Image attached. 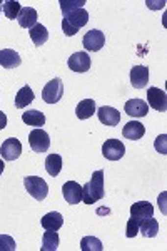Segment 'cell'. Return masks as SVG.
<instances>
[{
	"label": "cell",
	"mask_w": 167,
	"mask_h": 251,
	"mask_svg": "<svg viewBox=\"0 0 167 251\" xmlns=\"http://www.w3.org/2000/svg\"><path fill=\"white\" fill-rule=\"evenodd\" d=\"M104 194V171L99 169L92 174L91 181L82 186V201L85 204H94L95 201L102 200Z\"/></svg>",
	"instance_id": "cell-1"
},
{
	"label": "cell",
	"mask_w": 167,
	"mask_h": 251,
	"mask_svg": "<svg viewBox=\"0 0 167 251\" xmlns=\"http://www.w3.org/2000/svg\"><path fill=\"white\" fill-rule=\"evenodd\" d=\"M89 22V12L85 9H77L64 15L62 19V30L67 37H72L79 32L80 27H84Z\"/></svg>",
	"instance_id": "cell-2"
},
{
	"label": "cell",
	"mask_w": 167,
	"mask_h": 251,
	"mask_svg": "<svg viewBox=\"0 0 167 251\" xmlns=\"http://www.w3.org/2000/svg\"><path fill=\"white\" fill-rule=\"evenodd\" d=\"M24 186H25L27 193L37 201H44L48 194V184L39 176H25Z\"/></svg>",
	"instance_id": "cell-3"
},
{
	"label": "cell",
	"mask_w": 167,
	"mask_h": 251,
	"mask_svg": "<svg viewBox=\"0 0 167 251\" xmlns=\"http://www.w3.org/2000/svg\"><path fill=\"white\" fill-rule=\"evenodd\" d=\"M28 143H30V148L34 152H39V154H44V152L48 151L50 148V137L42 127H35L34 131L28 134Z\"/></svg>",
	"instance_id": "cell-4"
},
{
	"label": "cell",
	"mask_w": 167,
	"mask_h": 251,
	"mask_svg": "<svg viewBox=\"0 0 167 251\" xmlns=\"http://www.w3.org/2000/svg\"><path fill=\"white\" fill-rule=\"evenodd\" d=\"M64 96V82L62 79L55 77L52 79L50 82H47L44 86V91H42V99L46 100L47 104H55L62 99Z\"/></svg>",
	"instance_id": "cell-5"
},
{
	"label": "cell",
	"mask_w": 167,
	"mask_h": 251,
	"mask_svg": "<svg viewBox=\"0 0 167 251\" xmlns=\"http://www.w3.org/2000/svg\"><path fill=\"white\" fill-rule=\"evenodd\" d=\"M105 44V35L102 30L92 29L84 35L82 39V46L87 52H97L104 47Z\"/></svg>",
	"instance_id": "cell-6"
},
{
	"label": "cell",
	"mask_w": 167,
	"mask_h": 251,
	"mask_svg": "<svg viewBox=\"0 0 167 251\" xmlns=\"http://www.w3.org/2000/svg\"><path fill=\"white\" fill-rule=\"evenodd\" d=\"M0 154H2L3 161H15L22 154V143L15 137H9L0 146Z\"/></svg>",
	"instance_id": "cell-7"
},
{
	"label": "cell",
	"mask_w": 167,
	"mask_h": 251,
	"mask_svg": "<svg viewBox=\"0 0 167 251\" xmlns=\"http://www.w3.org/2000/svg\"><path fill=\"white\" fill-rule=\"evenodd\" d=\"M102 154L109 161H119L125 154V146L119 139H107L102 144Z\"/></svg>",
	"instance_id": "cell-8"
},
{
	"label": "cell",
	"mask_w": 167,
	"mask_h": 251,
	"mask_svg": "<svg viewBox=\"0 0 167 251\" xmlns=\"http://www.w3.org/2000/svg\"><path fill=\"white\" fill-rule=\"evenodd\" d=\"M147 106L152 107L154 111L166 112V109H167L166 92L159 87H149L147 89Z\"/></svg>",
	"instance_id": "cell-9"
},
{
	"label": "cell",
	"mask_w": 167,
	"mask_h": 251,
	"mask_svg": "<svg viewBox=\"0 0 167 251\" xmlns=\"http://www.w3.org/2000/svg\"><path fill=\"white\" fill-rule=\"evenodd\" d=\"M69 69L74 72H79V74H84L91 69V57H89L87 52H75V54L71 55V59L67 60Z\"/></svg>",
	"instance_id": "cell-10"
},
{
	"label": "cell",
	"mask_w": 167,
	"mask_h": 251,
	"mask_svg": "<svg viewBox=\"0 0 167 251\" xmlns=\"http://www.w3.org/2000/svg\"><path fill=\"white\" fill-rule=\"evenodd\" d=\"M62 194L69 204H79L82 201V186L75 181H67L62 186Z\"/></svg>",
	"instance_id": "cell-11"
},
{
	"label": "cell",
	"mask_w": 167,
	"mask_h": 251,
	"mask_svg": "<svg viewBox=\"0 0 167 251\" xmlns=\"http://www.w3.org/2000/svg\"><path fill=\"white\" fill-rule=\"evenodd\" d=\"M124 111H125V114H129L130 117H145L149 112V106L144 99L134 97V99H130L125 102Z\"/></svg>",
	"instance_id": "cell-12"
},
{
	"label": "cell",
	"mask_w": 167,
	"mask_h": 251,
	"mask_svg": "<svg viewBox=\"0 0 167 251\" xmlns=\"http://www.w3.org/2000/svg\"><path fill=\"white\" fill-rule=\"evenodd\" d=\"M130 82L136 89H144L149 82V69L145 66H134L130 69Z\"/></svg>",
	"instance_id": "cell-13"
},
{
	"label": "cell",
	"mask_w": 167,
	"mask_h": 251,
	"mask_svg": "<svg viewBox=\"0 0 167 251\" xmlns=\"http://www.w3.org/2000/svg\"><path fill=\"white\" fill-rule=\"evenodd\" d=\"M37 10L32 9V7H22L17 15V20H19V25L24 27V29H28L30 30L34 25H37Z\"/></svg>",
	"instance_id": "cell-14"
},
{
	"label": "cell",
	"mask_w": 167,
	"mask_h": 251,
	"mask_svg": "<svg viewBox=\"0 0 167 251\" xmlns=\"http://www.w3.org/2000/svg\"><path fill=\"white\" fill-rule=\"evenodd\" d=\"M97 116H99V121L105 126H117L120 123V112L114 107H109V106H102L97 111Z\"/></svg>",
	"instance_id": "cell-15"
},
{
	"label": "cell",
	"mask_w": 167,
	"mask_h": 251,
	"mask_svg": "<svg viewBox=\"0 0 167 251\" xmlns=\"http://www.w3.org/2000/svg\"><path fill=\"white\" fill-rule=\"evenodd\" d=\"M152 214H154V208L149 201H139V203H134L130 206V216L136 218V220H139V221L152 218Z\"/></svg>",
	"instance_id": "cell-16"
},
{
	"label": "cell",
	"mask_w": 167,
	"mask_h": 251,
	"mask_svg": "<svg viewBox=\"0 0 167 251\" xmlns=\"http://www.w3.org/2000/svg\"><path fill=\"white\" fill-rule=\"evenodd\" d=\"M144 134H145V127H144V124L139 123V121H130V123L125 124L124 129H122V136L130 141L141 139Z\"/></svg>",
	"instance_id": "cell-17"
},
{
	"label": "cell",
	"mask_w": 167,
	"mask_h": 251,
	"mask_svg": "<svg viewBox=\"0 0 167 251\" xmlns=\"http://www.w3.org/2000/svg\"><path fill=\"white\" fill-rule=\"evenodd\" d=\"M22 64L19 52L12 50V49H2L0 50V66L5 69H15Z\"/></svg>",
	"instance_id": "cell-18"
},
{
	"label": "cell",
	"mask_w": 167,
	"mask_h": 251,
	"mask_svg": "<svg viewBox=\"0 0 167 251\" xmlns=\"http://www.w3.org/2000/svg\"><path fill=\"white\" fill-rule=\"evenodd\" d=\"M44 229H48V231H59L64 225V216L57 211H52V213H47L46 216L42 218L40 221Z\"/></svg>",
	"instance_id": "cell-19"
},
{
	"label": "cell",
	"mask_w": 167,
	"mask_h": 251,
	"mask_svg": "<svg viewBox=\"0 0 167 251\" xmlns=\"http://www.w3.org/2000/svg\"><path fill=\"white\" fill-rule=\"evenodd\" d=\"M95 111H97L95 100H94V99H82L79 102V106L75 107V116L79 117L80 121H84V119L92 117Z\"/></svg>",
	"instance_id": "cell-20"
},
{
	"label": "cell",
	"mask_w": 167,
	"mask_h": 251,
	"mask_svg": "<svg viewBox=\"0 0 167 251\" xmlns=\"http://www.w3.org/2000/svg\"><path fill=\"white\" fill-rule=\"evenodd\" d=\"M28 34H30V39H32V42H34L35 47L44 46V44H46L47 40H48V30H47L46 25H42V24H37V25H34Z\"/></svg>",
	"instance_id": "cell-21"
},
{
	"label": "cell",
	"mask_w": 167,
	"mask_h": 251,
	"mask_svg": "<svg viewBox=\"0 0 167 251\" xmlns=\"http://www.w3.org/2000/svg\"><path fill=\"white\" fill-rule=\"evenodd\" d=\"M22 121L27 126H34V127H42L46 124V116L44 112L37 111V109H32V111H27L22 114Z\"/></svg>",
	"instance_id": "cell-22"
},
{
	"label": "cell",
	"mask_w": 167,
	"mask_h": 251,
	"mask_svg": "<svg viewBox=\"0 0 167 251\" xmlns=\"http://www.w3.org/2000/svg\"><path fill=\"white\" fill-rule=\"evenodd\" d=\"M34 99H35L34 91H32V89L28 87V86H24L17 92V96H15V107L25 109L28 104H32V100H34Z\"/></svg>",
	"instance_id": "cell-23"
},
{
	"label": "cell",
	"mask_w": 167,
	"mask_h": 251,
	"mask_svg": "<svg viewBox=\"0 0 167 251\" xmlns=\"http://www.w3.org/2000/svg\"><path fill=\"white\" fill-rule=\"evenodd\" d=\"M139 231L142 233L144 238H156L159 233V223L154 218H147V220L141 221Z\"/></svg>",
	"instance_id": "cell-24"
},
{
	"label": "cell",
	"mask_w": 167,
	"mask_h": 251,
	"mask_svg": "<svg viewBox=\"0 0 167 251\" xmlns=\"http://www.w3.org/2000/svg\"><path fill=\"white\" fill-rule=\"evenodd\" d=\"M46 169L52 177L59 176V173L62 171V157L59 154H48L46 159Z\"/></svg>",
	"instance_id": "cell-25"
},
{
	"label": "cell",
	"mask_w": 167,
	"mask_h": 251,
	"mask_svg": "<svg viewBox=\"0 0 167 251\" xmlns=\"http://www.w3.org/2000/svg\"><path fill=\"white\" fill-rule=\"evenodd\" d=\"M59 248V234L57 231H48L46 229L44 233V238H42V251H55Z\"/></svg>",
	"instance_id": "cell-26"
},
{
	"label": "cell",
	"mask_w": 167,
	"mask_h": 251,
	"mask_svg": "<svg viewBox=\"0 0 167 251\" xmlns=\"http://www.w3.org/2000/svg\"><path fill=\"white\" fill-rule=\"evenodd\" d=\"M80 250L82 251H102V241L99 238H94V236H85L80 241Z\"/></svg>",
	"instance_id": "cell-27"
},
{
	"label": "cell",
	"mask_w": 167,
	"mask_h": 251,
	"mask_svg": "<svg viewBox=\"0 0 167 251\" xmlns=\"http://www.w3.org/2000/svg\"><path fill=\"white\" fill-rule=\"evenodd\" d=\"M20 3L19 2H15V0H7V2H3L2 3V10H3V14L7 15V19H10V20H14V19H17V15H19V12H20Z\"/></svg>",
	"instance_id": "cell-28"
},
{
	"label": "cell",
	"mask_w": 167,
	"mask_h": 251,
	"mask_svg": "<svg viewBox=\"0 0 167 251\" xmlns=\"http://www.w3.org/2000/svg\"><path fill=\"white\" fill-rule=\"evenodd\" d=\"M59 5H60V10H62V14L65 15V14H69V12H72V10L84 9L85 0H60Z\"/></svg>",
	"instance_id": "cell-29"
},
{
	"label": "cell",
	"mask_w": 167,
	"mask_h": 251,
	"mask_svg": "<svg viewBox=\"0 0 167 251\" xmlns=\"http://www.w3.org/2000/svg\"><path fill=\"white\" fill-rule=\"evenodd\" d=\"M17 245L15 240L9 234H0V251H15Z\"/></svg>",
	"instance_id": "cell-30"
},
{
	"label": "cell",
	"mask_w": 167,
	"mask_h": 251,
	"mask_svg": "<svg viewBox=\"0 0 167 251\" xmlns=\"http://www.w3.org/2000/svg\"><path fill=\"white\" fill-rule=\"evenodd\" d=\"M139 225H141L139 220H136V218L130 216V220L127 221V226H125V236L136 238L137 233H139Z\"/></svg>",
	"instance_id": "cell-31"
},
{
	"label": "cell",
	"mask_w": 167,
	"mask_h": 251,
	"mask_svg": "<svg viewBox=\"0 0 167 251\" xmlns=\"http://www.w3.org/2000/svg\"><path fill=\"white\" fill-rule=\"evenodd\" d=\"M166 139H167L166 134L159 136L157 139H156V149H157V152H161V154H166V152H167V149H166Z\"/></svg>",
	"instance_id": "cell-32"
},
{
	"label": "cell",
	"mask_w": 167,
	"mask_h": 251,
	"mask_svg": "<svg viewBox=\"0 0 167 251\" xmlns=\"http://www.w3.org/2000/svg\"><path fill=\"white\" fill-rule=\"evenodd\" d=\"M5 126H7V116L3 114L2 111H0V131H2V129L5 127Z\"/></svg>",
	"instance_id": "cell-33"
},
{
	"label": "cell",
	"mask_w": 167,
	"mask_h": 251,
	"mask_svg": "<svg viewBox=\"0 0 167 251\" xmlns=\"http://www.w3.org/2000/svg\"><path fill=\"white\" fill-rule=\"evenodd\" d=\"M3 168H5V164H3V161H2V159H0V174H2V173H3Z\"/></svg>",
	"instance_id": "cell-34"
},
{
	"label": "cell",
	"mask_w": 167,
	"mask_h": 251,
	"mask_svg": "<svg viewBox=\"0 0 167 251\" xmlns=\"http://www.w3.org/2000/svg\"><path fill=\"white\" fill-rule=\"evenodd\" d=\"M0 10H2V2H0Z\"/></svg>",
	"instance_id": "cell-35"
}]
</instances>
